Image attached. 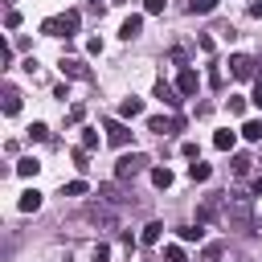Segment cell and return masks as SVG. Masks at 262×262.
Segmentation results:
<instances>
[{"instance_id":"cell-33","label":"cell","mask_w":262,"mask_h":262,"mask_svg":"<svg viewBox=\"0 0 262 262\" xmlns=\"http://www.w3.org/2000/svg\"><path fill=\"white\" fill-rule=\"evenodd\" d=\"M143 8H147V12L156 16V12H164V0H143Z\"/></svg>"},{"instance_id":"cell-35","label":"cell","mask_w":262,"mask_h":262,"mask_svg":"<svg viewBox=\"0 0 262 262\" xmlns=\"http://www.w3.org/2000/svg\"><path fill=\"white\" fill-rule=\"evenodd\" d=\"M254 229H258V233H262V217H258V225H254Z\"/></svg>"},{"instance_id":"cell-26","label":"cell","mask_w":262,"mask_h":262,"mask_svg":"<svg viewBox=\"0 0 262 262\" xmlns=\"http://www.w3.org/2000/svg\"><path fill=\"white\" fill-rule=\"evenodd\" d=\"M164 262H184V250H180V246H168V250H164Z\"/></svg>"},{"instance_id":"cell-15","label":"cell","mask_w":262,"mask_h":262,"mask_svg":"<svg viewBox=\"0 0 262 262\" xmlns=\"http://www.w3.org/2000/svg\"><path fill=\"white\" fill-rule=\"evenodd\" d=\"M16 111H20V90L4 86V115H16Z\"/></svg>"},{"instance_id":"cell-36","label":"cell","mask_w":262,"mask_h":262,"mask_svg":"<svg viewBox=\"0 0 262 262\" xmlns=\"http://www.w3.org/2000/svg\"><path fill=\"white\" fill-rule=\"evenodd\" d=\"M90 4H94V8H98V4H102V0H90Z\"/></svg>"},{"instance_id":"cell-13","label":"cell","mask_w":262,"mask_h":262,"mask_svg":"<svg viewBox=\"0 0 262 262\" xmlns=\"http://www.w3.org/2000/svg\"><path fill=\"white\" fill-rule=\"evenodd\" d=\"M233 143H237V131H229V127L213 135V147H217V151H233Z\"/></svg>"},{"instance_id":"cell-9","label":"cell","mask_w":262,"mask_h":262,"mask_svg":"<svg viewBox=\"0 0 262 262\" xmlns=\"http://www.w3.org/2000/svg\"><path fill=\"white\" fill-rule=\"evenodd\" d=\"M147 131H156V135H172V131H180V119H147Z\"/></svg>"},{"instance_id":"cell-4","label":"cell","mask_w":262,"mask_h":262,"mask_svg":"<svg viewBox=\"0 0 262 262\" xmlns=\"http://www.w3.org/2000/svg\"><path fill=\"white\" fill-rule=\"evenodd\" d=\"M102 131H106V139H111L115 147H127V143H131V127H127L123 119H106Z\"/></svg>"},{"instance_id":"cell-17","label":"cell","mask_w":262,"mask_h":262,"mask_svg":"<svg viewBox=\"0 0 262 262\" xmlns=\"http://www.w3.org/2000/svg\"><path fill=\"white\" fill-rule=\"evenodd\" d=\"M41 172V164L33 160V156H25V160H16V176H37Z\"/></svg>"},{"instance_id":"cell-23","label":"cell","mask_w":262,"mask_h":262,"mask_svg":"<svg viewBox=\"0 0 262 262\" xmlns=\"http://www.w3.org/2000/svg\"><path fill=\"white\" fill-rule=\"evenodd\" d=\"M61 192L66 196H82L86 192V180H70V184H61Z\"/></svg>"},{"instance_id":"cell-10","label":"cell","mask_w":262,"mask_h":262,"mask_svg":"<svg viewBox=\"0 0 262 262\" xmlns=\"http://www.w3.org/2000/svg\"><path fill=\"white\" fill-rule=\"evenodd\" d=\"M139 29H143V16H135V12H131V16L119 25V37H123V41H131V37H139Z\"/></svg>"},{"instance_id":"cell-5","label":"cell","mask_w":262,"mask_h":262,"mask_svg":"<svg viewBox=\"0 0 262 262\" xmlns=\"http://www.w3.org/2000/svg\"><path fill=\"white\" fill-rule=\"evenodd\" d=\"M254 66H258V61H254L250 53H233V57H229V74H233V78H242V82H246V78H254Z\"/></svg>"},{"instance_id":"cell-32","label":"cell","mask_w":262,"mask_h":262,"mask_svg":"<svg viewBox=\"0 0 262 262\" xmlns=\"http://www.w3.org/2000/svg\"><path fill=\"white\" fill-rule=\"evenodd\" d=\"M246 111V98H229V115H242Z\"/></svg>"},{"instance_id":"cell-11","label":"cell","mask_w":262,"mask_h":262,"mask_svg":"<svg viewBox=\"0 0 262 262\" xmlns=\"http://www.w3.org/2000/svg\"><path fill=\"white\" fill-rule=\"evenodd\" d=\"M16 205H20V213H37V209H41V192H37V188H25Z\"/></svg>"},{"instance_id":"cell-19","label":"cell","mask_w":262,"mask_h":262,"mask_svg":"<svg viewBox=\"0 0 262 262\" xmlns=\"http://www.w3.org/2000/svg\"><path fill=\"white\" fill-rule=\"evenodd\" d=\"M176 233H180V242H201V237H205V229H201V221H196V225H180Z\"/></svg>"},{"instance_id":"cell-25","label":"cell","mask_w":262,"mask_h":262,"mask_svg":"<svg viewBox=\"0 0 262 262\" xmlns=\"http://www.w3.org/2000/svg\"><path fill=\"white\" fill-rule=\"evenodd\" d=\"M250 164H254L250 156H237V160H233V172H237V176H246V172H250Z\"/></svg>"},{"instance_id":"cell-21","label":"cell","mask_w":262,"mask_h":262,"mask_svg":"<svg viewBox=\"0 0 262 262\" xmlns=\"http://www.w3.org/2000/svg\"><path fill=\"white\" fill-rule=\"evenodd\" d=\"M29 139H33V143H45V139H49V127H45V123H33V127H29Z\"/></svg>"},{"instance_id":"cell-2","label":"cell","mask_w":262,"mask_h":262,"mask_svg":"<svg viewBox=\"0 0 262 262\" xmlns=\"http://www.w3.org/2000/svg\"><path fill=\"white\" fill-rule=\"evenodd\" d=\"M143 168H147V156H143V151H127V156H119V164H115V180H135Z\"/></svg>"},{"instance_id":"cell-8","label":"cell","mask_w":262,"mask_h":262,"mask_svg":"<svg viewBox=\"0 0 262 262\" xmlns=\"http://www.w3.org/2000/svg\"><path fill=\"white\" fill-rule=\"evenodd\" d=\"M57 66H61V74H66V78H90L86 61H78V57H61Z\"/></svg>"},{"instance_id":"cell-24","label":"cell","mask_w":262,"mask_h":262,"mask_svg":"<svg viewBox=\"0 0 262 262\" xmlns=\"http://www.w3.org/2000/svg\"><path fill=\"white\" fill-rule=\"evenodd\" d=\"M217 0H188V12H213Z\"/></svg>"},{"instance_id":"cell-20","label":"cell","mask_w":262,"mask_h":262,"mask_svg":"<svg viewBox=\"0 0 262 262\" xmlns=\"http://www.w3.org/2000/svg\"><path fill=\"white\" fill-rule=\"evenodd\" d=\"M242 135H246L250 143H258V139H262V119H250V123H242Z\"/></svg>"},{"instance_id":"cell-18","label":"cell","mask_w":262,"mask_h":262,"mask_svg":"<svg viewBox=\"0 0 262 262\" xmlns=\"http://www.w3.org/2000/svg\"><path fill=\"white\" fill-rule=\"evenodd\" d=\"M188 176H192V180H196V184H205V180H209V176H213V168H209V164H201V160H196V164H188Z\"/></svg>"},{"instance_id":"cell-31","label":"cell","mask_w":262,"mask_h":262,"mask_svg":"<svg viewBox=\"0 0 262 262\" xmlns=\"http://www.w3.org/2000/svg\"><path fill=\"white\" fill-rule=\"evenodd\" d=\"M86 53H102V37H90L86 41Z\"/></svg>"},{"instance_id":"cell-12","label":"cell","mask_w":262,"mask_h":262,"mask_svg":"<svg viewBox=\"0 0 262 262\" xmlns=\"http://www.w3.org/2000/svg\"><path fill=\"white\" fill-rule=\"evenodd\" d=\"M135 115H143V98H123L119 102V119H135Z\"/></svg>"},{"instance_id":"cell-30","label":"cell","mask_w":262,"mask_h":262,"mask_svg":"<svg viewBox=\"0 0 262 262\" xmlns=\"http://www.w3.org/2000/svg\"><path fill=\"white\" fill-rule=\"evenodd\" d=\"M196 45H201L205 53H213V37H209V33H201V37H196Z\"/></svg>"},{"instance_id":"cell-29","label":"cell","mask_w":262,"mask_h":262,"mask_svg":"<svg viewBox=\"0 0 262 262\" xmlns=\"http://www.w3.org/2000/svg\"><path fill=\"white\" fill-rule=\"evenodd\" d=\"M4 25H8V29H16V25H20V12H16V8H8V16H4Z\"/></svg>"},{"instance_id":"cell-6","label":"cell","mask_w":262,"mask_h":262,"mask_svg":"<svg viewBox=\"0 0 262 262\" xmlns=\"http://www.w3.org/2000/svg\"><path fill=\"white\" fill-rule=\"evenodd\" d=\"M176 90H180V94H196V90H201V74H196L192 66H180V74H176Z\"/></svg>"},{"instance_id":"cell-27","label":"cell","mask_w":262,"mask_h":262,"mask_svg":"<svg viewBox=\"0 0 262 262\" xmlns=\"http://www.w3.org/2000/svg\"><path fill=\"white\" fill-rule=\"evenodd\" d=\"M250 102L262 106V78H254V90H250Z\"/></svg>"},{"instance_id":"cell-7","label":"cell","mask_w":262,"mask_h":262,"mask_svg":"<svg viewBox=\"0 0 262 262\" xmlns=\"http://www.w3.org/2000/svg\"><path fill=\"white\" fill-rule=\"evenodd\" d=\"M156 98H160V102H164V106H172V111H176V106H180V90H176V86H168V82H164V78H160V82H156Z\"/></svg>"},{"instance_id":"cell-16","label":"cell","mask_w":262,"mask_h":262,"mask_svg":"<svg viewBox=\"0 0 262 262\" xmlns=\"http://www.w3.org/2000/svg\"><path fill=\"white\" fill-rule=\"evenodd\" d=\"M172 180H176L172 168H151V184H156V188H172Z\"/></svg>"},{"instance_id":"cell-28","label":"cell","mask_w":262,"mask_h":262,"mask_svg":"<svg viewBox=\"0 0 262 262\" xmlns=\"http://www.w3.org/2000/svg\"><path fill=\"white\" fill-rule=\"evenodd\" d=\"M106 258H111V246L98 242V246H94V262H106Z\"/></svg>"},{"instance_id":"cell-1","label":"cell","mask_w":262,"mask_h":262,"mask_svg":"<svg viewBox=\"0 0 262 262\" xmlns=\"http://www.w3.org/2000/svg\"><path fill=\"white\" fill-rule=\"evenodd\" d=\"M74 29H78V12H74V8L61 12V16L41 20V33H45V37H74Z\"/></svg>"},{"instance_id":"cell-14","label":"cell","mask_w":262,"mask_h":262,"mask_svg":"<svg viewBox=\"0 0 262 262\" xmlns=\"http://www.w3.org/2000/svg\"><path fill=\"white\" fill-rule=\"evenodd\" d=\"M160 237H164V225H160V221H147V225H143V233H139V242H143V246H156Z\"/></svg>"},{"instance_id":"cell-3","label":"cell","mask_w":262,"mask_h":262,"mask_svg":"<svg viewBox=\"0 0 262 262\" xmlns=\"http://www.w3.org/2000/svg\"><path fill=\"white\" fill-rule=\"evenodd\" d=\"M225 217L233 229H246L250 225V196H229L225 192Z\"/></svg>"},{"instance_id":"cell-34","label":"cell","mask_w":262,"mask_h":262,"mask_svg":"<svg viewBox=\"0 0 262 262\" xmlns=\"http://www.w3.org/2000/svg\"><path fill=\"white\" fill-rule=\"evenodd\" d=\"M254 192H262V176H258V180H254Z\"/></svg>"},{"instance_id":"cell-22","label":"cell","mask_w":262,"mask_h":262,"mask_svg":"<svg viewBox=\"0 0 262 262\" xmlns=\"http://www.w3.org/2000/svg\"><path fill=\"white\" fill-rule=\"evenodd\" d=\"M98 143H102V135H98V131H82V147H86V151H94Z\"/></svg>"}]
</instances>
